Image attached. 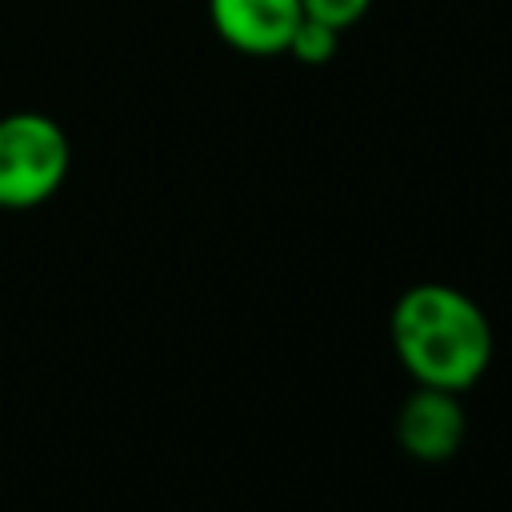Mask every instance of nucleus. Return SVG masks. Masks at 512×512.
Returning <instances> with one entry per match:
<instances>
[{"mask_svg": "<svg viewBox=\"0 0 512 512\" xmlns=\"http://www.w3.org/2000/svg\"><path fill=\"white\" fill-rule=\"evenodd\" d=\"M464 436H468V416H464L460 392L416 384V392H408V400L396 412V440L420 464L452 460Z\"/></svg>", "mask_w": 512, "mask_h": 512, "instance_id": "obj_3", "label": "nucleus"}, {"mask_svg": "<svg viewBox=\"0 0 512 512\" xmlns=\"http://www.w3.org/2000/svg\"><path fill=\"white\" fill-rule=\"evenodd\" d=\"M336 44H340V32L312 20V16H300L292 40H288V56L300 60V64H328L336 56Z\"/></svg>", "mask_w": 512, "mask_h": 512, "instance_id": "obj_5", "label": "nucleus"}, {"mask_svg": "<svg viewBox=\"0 0 512 512\" xmlns=\"http://www.w3.org/2000/svg\"><path fill=\"white\" fill-rule=\"evenodd\" d=\"M72 168L64 128L44 112L0 116V208H40L60 192Z\"/></svg>", "mask_w": 512, "mask_h": 512, "instance_id": "obj_2", "label": "nucleus"}, {"mask_svg": "<svg viewBox=\"0 0 512 512\" xmlns=\"http://www.w3.org/2000/svg\"><path fill=\"white\" fill-rule=\"evenodd\" d=\"M392 348L416 384L468 392L492 364L496 336L484 308L452 284H412L388 316Z\"/></svg>", "mask_w": 512, "mask_h": 512, "instance_id": "obj_1", "label": "nucleus"}, {"mask_svg": "<svg viewBox=\"0 0 512 512\" xmlns=\"http://www.w3.org/2000/svg\"><path fill=\"white\" fill-rule=\"evenodd\" d=\"M300 8H304V16L344 32V28H352L372 8V0H300Z\"/></svg>", "mask_w": 512, "mask_h": 512, "instance_id": "obj_6", "label": "nucleus"}, {"mask_svg": "<svg viewBox=\"0 0 512 512\" xmlns=\"http://www.w3.org/2000/svg\"><path fill=\"white\" fill-rule=\"evenodd\" d=\"M300 16V0H208L216 36L244 56H284Z\"/></svg>", "mask_w": 512, "mask_h": 512, "instance_id": "obj_4", "label": "nucleus"}]
</instances>
